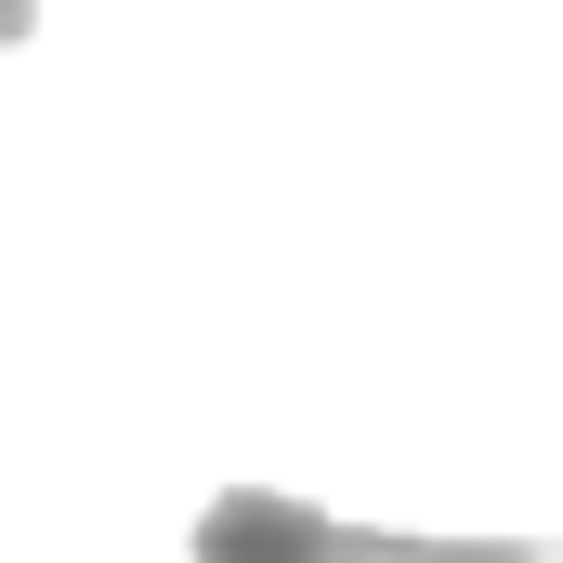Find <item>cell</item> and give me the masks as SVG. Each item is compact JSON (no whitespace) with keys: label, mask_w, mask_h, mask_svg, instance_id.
Returning <instances> with one entry per match:
<instances>
[{"label":"cell","mask_w":563,"mask_h":563,"mask_svg":"<svg viewBox=\"0 0 563 563\" xmlns=\"http://www.w3.org/2000/svg\"><path fill=\"white\" fill-rule=\"evenodd\" d=\"M26 13H40V0H0V40H26Z\"/></svg>","instance_id":"obj_2"},{"label":"cell","mask_w":563,"mask_h":563,"mask_svg":"<svg viewBox=\"0 0 563 563\" xmlns=\"http://www.w3.org/2000/svg\"><path fill=\"white\" fill-rule=\"evenodd\" d=\"M197 563H563V538H380V525H328L288 485H223L197 511Z\"/></svg>","instance_id":"obj_1"}]
</instances>
